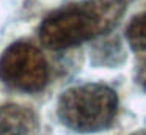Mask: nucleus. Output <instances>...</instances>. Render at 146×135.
<instances>
[{
	"label": "nucleus",
	"instance_id": "8",
	"mask_svg": "<svg viewBox=\"0 0 146 135\" xmlns=\"http://www.w3.org/2000/svg\"><path fill=\"white\" fill-rule=\"evenodd\" d=\"M132 135H146V130H137V132H133Z\"/></svg>",
	"mask_w": 146,
	"mask_h": 135
},
{
	"label": "nucleus",
	"instance_id": "5",
	"mask_svg": "<svg viewBox=\"0 0 146 135\" xmlns=\"http://www.w3.org/2000/svg\"><path fill=\"white\" fill-rule=\"evenodd\" d=\"M126 38L135 50L146 49V11L137 14L126 27Z\"/></svg>",
	"mask_w": 146,
	"mask_h": 135
},
{
	"label": "nucleus",
	"instance_id": "4",
	"mask_svg": "<svg viewBox=\"0 0 146 135\" xmlns=\"http://www.w3.org/2000/svg\"><path fill=\"white\" fill-rule=\"evenodd\" d=\"M38 116L24 105L7 104L0 107V135H39Z\"/></svg>",
	"mask_w": 146,
	"mask_h": 135
},
{
	"label": "nucleus",
	"instance_id": "7",
	"mask_svg": "<svg viewBox=\"0 0 146 135\" xmlns=\"http://www.w3.org/2000/svg\"><path fill=\"white\" fill-rule=\"evenodd\" d=\"M137 82L141 85L143 88H146V60L141 63V66L138 68V74H137Z\"/></svg>",
	"mask_w": 146,
	"mask_h": 135
},
{
	"label": "nucleus",
	"instance_id": "2",
	"mask_svg": "<svg viewBox=\"0 0 146 135\" xmlns=\"http://www.w3.org/2000/svg\"><path fill=\"white\" fill-rule=\"evenodd\" d=\"M118 112V96L104 83H83L63 91L57 115L64 127L80 134H94L111 126Z\"/></svg>",
	"mask_w": 146,
	"mask_h": 135
},
{
	"label": "nucleus",
	"instance_id": "6",
	"mask_svg": "<svg viewBox=\"0 0 146 135\" xmlns=\"http://www.w3.org/2000/svg\"><path fill=\"white\" fill-rule=\"evenodd\" d=\"M94 57V65H119L124 58V52L121 49V44L118 39L113 41H105L104 44L96 47Z\"/></svg>",
	"mask_w": 146,
	"mask_h": 135
},
{
	"label": "nucleus",
	"instance_id": "3",
	"mask_svg": "<svg viewBox=\"0 0 146 135\" xmlns=\"http://www.w3.org/2000/svg\"><path fill=\"white\" fill-rule=\"evenodd\" d=\"M0 80L21 91H39L49 80L47 61L33 44L13 43L0 55Z\"/></svg>",
	"mask_w": 146,
	"mask_h": 135
},
{
	"label": "nucleus",
	"instance_id": "1",
	"mask_svg": "<svg viewBox=\"0 0 146 135\" xmlns=\"http://www.w3.org/2000/svg\"><path fill=\"white\" fill-rule=\"evenodd\" d=\"M126 11V0H82L42 21L39 39L47 49L64 50L108 33Z\"/></svg>",
	"mask_w": 146,
	"mask_h": 135
}]
</instances>
